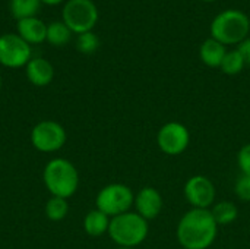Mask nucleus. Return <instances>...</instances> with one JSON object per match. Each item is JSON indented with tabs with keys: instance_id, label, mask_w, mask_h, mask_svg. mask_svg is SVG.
<instances>
[{
	"instance_id": "1",
	"label": "nucleus",
	"mask_w": 250,
	"mask_h": 249,
	"mask_svg": "<svg viewBox=\"0 0 250 249\" xmlns=\"http://www.w3.org/2000/svg\"><path fill=\"white\" fill-rule=\"evenodd\" d=\"M218 225L211 210L192 208L177 225V241L185 249H208L217 239Z\"/></svg>"
},
{
	"instance_id": "2",
	"label": "nucleus",
	"mask_w": 250,
	"mask_h": 249,
	"mask_svg": "<svg viewBox=\"0 0 250 249\" xmlns=\"http://www.w3.org/2000/svg\"><path fill=\"white\" fill-rule=\"evenodd\" d=\"M45 188L53 197L70 198L79 186V173L76 167L66 158H53L47 163L44 173Z\"/></svg>"
},
{
	"instance_id": "3",
	"label": "nucleus",
	"mask_w": 250,
	"mask_h": 249,
	"mask_svg": "<svg viewBox=\"0 0 250 249\" xmlns=\"http://www.w3.org/2000/svg\"><path fill=\"white\" fill-rule=\"evenodd\" d=\"M148 222L138 213H123L110 220L108 235L120 248H135L148 236Z\"/></svg>"
},
{
	"instance_id": "4",
	"label": "nucleus",
	"mask_w": 250,
	"mask_h": 249,
	"mask_svg": "<svg viewBox=\"0 0 250 249\" xmlns=\"http://www.w3.org/2000/svg\"><path fill=\"white\" fill-rule=\"evenodd\" d=\"M250 19L239 9H227L218 13L211 22V37L221 44H240L248 38Z\"/></svg>"
},
{
	"instance_id": "5",
	"label": "nucleus",
	"mask_w": 250,
	"mask_h": 249,
	"mask_svg": "<svg viewBox=\"0 0 250 249\" xmlns=\"http://www.w3.org/2000/svg\"><path fill=\"white\" fill-rule=\"evenodd\" d=\"M95 204L100 211L113 219L130 211L135 204V195L132 189L123 183H110L98 192Z\"/></svg>"
},
{
	"instance_id": "6",
	"label": "nucleus",
	"mask_w": 250,
	"mask_h": 249,
	"mask_svg": "<svg viewBox=\"0 0 250 249\" xmlns=\"http://www.w3.org/2000/svg\"><path fill=\"white\" fill-rule=\"evenodd\" d=\"M63 22L75 34L92 31L98 21V9L92 0H69L62 12Z\"/></svg>"
},
{
	"instance_id": "7",
	"label": "nucleus",
	"mask_w": 250,
	"mask_h": 249,
	"mask_svg": "<svg viewBox=\"0 0 250 249\" xmlns=\"http://www.w3.org/2000/svg\"><path fill=\"white\" fill-rule=\"evenodd\" d=\"M64 128L54 120H42L37 123L31 132V142L41 153L59 151L66 142Z\"/></svg>"
},
{
	"instance_id": "8",
	"label": "nucleus",
	"mask_w": 250,
	"mask_h": 249,
	"mask_svg": "<svg viewBox=\"0 0 250 249\" xmlns=\"http://www.w3.org/2000/svg\"><path fill=\"white\" fill-rule=\"evenodd\" d=\"M31 45L18 34H3L0 37V65L19 69L26 66L31 57Z\"/></svg>"
},
{
	"instance_id": "9",
	"label": "nucleus",
	"mask_w": 250,
	"mask_h": 249,
	"mask_svg": "<svg viewBox=\"0 0 250 249\" xmlns=\"http://www.w3.org/2000/svg\"><path fill=\"white\" fill-rule=\"evenodd\" d=\"M190 142V134L188 128L179 122L166 123L157 135V144L160 150L167 156H179L186 151Z\"/></svg>"
},
{
	"instance_id": "10",
	"label": "nucleus",
	"mask_w": 250,
	"mask_h": 249,
	"mask_svg": "<svg viewBox=\"0 0 250 249\" xmlns=\"http://www.w3.org/2000/svg\"><path fill=\"white\" fill-rule=\"evenodd\" d=\"M215 185L207 176L196 175L188 179L185 183V197L193 208L208 210L215 201Z\"/></svg>"
},
{
	"instance_id": "11",
	"label": "nucleus",
	"mask_w": 250,
	"mask_h": 249,
	"mask_svg": "<svg viewBox=\"0 0 250 249\" xmlns=\"http://www.w3.org/2000/svg\"><path fill=\"white\" fill-rule=\"evenodd\" d=\"M133 205L136 208V213L148 222L160 216L163 210V198H161V194L155 188L145 186L135 195Z\"/></svg>"
},
{
	"instance_id": "12",
	"label": "nucleus",
	"mask_w": 250,
	"mask_h": 249,
	"mask_svg": "<svg viewBox=\"0 0 250 249\" xmlns=\"http://www.w3.org/2000/svg\"><path fill=\"white\" fill-rule=\"evenodd\" d=\"M16 34L25 40L29 45L41 44L47 38V25L37 16L19 19L16 23Z\"/></svg>"
},
{
	"instance_id": "13",
	"label": "nucleus",
	"mask_w": 250,
	"mask_h": 249,
	"mask_svg": "<svg viewBox=\"0 0 250 249\" xmlns=\"http://www.w3.org/2000/svg\"><path fill=\"white\" fill-rule=\"evenodd\" d=\"M28 81L35 87H47L54 78L53 65L42 57H34L25 66Z\"/></svg>"
},
{
	"instance_id": "14",
	"label": "nucleus",
	"mask_w": 250,
	"mask_h": 249,
	"mask_svg": "<svg viewBox=\"0 0 250 249\" xmlns=\"http://www.w3.org/2000/svg\"><path fill=\"white\" fill-rule=\"evenodd\" d=\"M227 50L226 45L221 44L220 41H217L215 38H208L201 44L199 48V57L201 60L209 66V68H220L223 63V59L226 56Z\"/></svg>"
},
{
	"instance_id": "15",
	"label": "nucleus",
	"mask_w": 250,
	"mask_h": 249,
	"mask_svg": "<svg viewBox=\"0 0 250 249\" xmlns=\"http://www.w3.org/2000/svg\"><path fill=\"white\" fill-rule=\"evenodd\" d=\"M110 220L111 219L107 214H104L103 211L95 208V210H91L85 216V219H83V229H85L86 235H89L92 238H100L104 233H108Z\"/></svg>"
},
{
	"instance_id": "16",
	"label": "nucleus",
	"mask_w": 250,
	"mask_h": 249,
	"mask_svg": "<svg viewBox=\"0 0 250 249\" xmlns=\"http://www.w3.org/2000/svg\"><path fill=\"white\" fill-rule=\"evenodd\" d=\"M211 214H212V217H214V220H215V223L218 226H227V225H231L233 222L237 220L239 208H237V205L234 203L220 201L212 207Z\"/></svg>"
},
{
	"instance_id": "17",
	"label": "nucleus",
	"mask_w": 250,
	"mask_h": 249,
	"mask_svg": "<svg viewBox=\"0 0 250 249\" xmlns=\"http://www.w3.org/2000/svg\"><path fill=\"white\" fill-rule=\"evenodd\" d=\"M70 37H72V31L63 21L51 22L47 25V38L45 40L51 45H54V47L66 45L69 43Z\"/></svg>"
},
{
	"instance_id": "18",
	"label": "nucleus",
	"mask_w": 250,
	"mask_h": 249,
	"mask_svg": "<svg viewBox=\"0 0 250 249\" xmlns=\"http://www.w3.org/2000/svg\"><path fill=\"white\" fill-rule=\"evenodd\" d=\"M40 6H41V0H10L9 1V9L18 21L35 16L40 10Z\"/></svg>"
},
{
	"instance_id": "19",
	"label": "nucleus",
	"mask_w": 250,
	"mask_h": 249,
	"mask_svg": "<svg viewBox=\"0 0 250 249\" xmlns=\"http://www.w3.org/2000/svg\"><path fill=\"white\" fill-rule=\"evenodd\" d=\"M69 213V204L67 200L60 197H51L45 204V216L51 222H60L63 220Z\"/></svg>"
},
{
	"instance_id": "20",
	"label": "nucleus",
	"mask_w": 250,
	"mask_h": 249,
	"mask_svg": "<svg viewBox=\"0 0 250 249\" xmlns=\"http://www.w3.org/2000/svg\"><path fill=\"white\" fill-rule=\"evenodd\" d=\"M245 59L243 56L240 54L239 50H231V51H227L224 59H223V63H221V70L226 73V75H237L239 72L243 70L245 68Z\"/></svg>"
},
{
	"instance_id": "21",
	"label": "nucleus",
	"mask_w": 250,
	"mask_h": 249,
	"mask_svg": "<svg viewBox=\"0 0 250 249\" xmlns=\"http://www.w3.org/2000/svg\"><path fill=\"white\" fill-rule=\"evenodd\" d=\"M98 47H100V40L92 31L78 35V40H76L78 51H81L83 54H92V53L97 51Z\"/></svg>"
},
{
	"instance_id": "22",
	"label": "nucleus",
	"mask_w": 250,
	"mask_h": 249,
	"mask_svg": "<svg viewBox=\"0 0 250 249\" xmlns=\"http://www.w3.org/2000/svg\"><path fill=\"white\" fill-rule=\"evenodd\" d=\"M234 194L239 200L245 201V203H250V176H245L242 175L236 185H234Z\"/></svg>"
},
{
	"instance_id": "23",
	"label": "nucleus",
	"mask_w": 250,
	"mask_h": 249,
	"mask_svg": "<svg viewBox=\"0 0 250 249\" xmlns=\"http://www.w3.org/2000/svg\"><path fill=\"white\" fill-rule=\"evenodd\" d=\"M237 163H239L242 175L250 176V144H246L240 148L239 156H237Z\"/></svg>"
},
{
	"instance_id": "24",
	"label": "nucleus",
	"mask_w": 250,
	"mask_h": 249,
	"mask_svg": "<svg viewBox=\"0 0 250 249\" xmlns=\"http://www.w3.org/2000/svg\"><path fill=\"white\" fill-rule=\"evenodd\" d=\"M237 50H239V51H240V54L243 56L245 63L250 66V37L245 38V40L239 44V48H237Z\"/></svg>"
},
{
	"instance_id": "25",
	"label": "nucleus",
	"mask_w": 250,
	"mask_h": 249,
	"mask_svg": "<svg viewBox=\"0 0 250 249\" xmlns=\"http://www.w3.org/2000/svg\"><path fill=\"white\" fill-rule=\"evenodd\" d=\"M63 0H41V3H45V4H48V6H56V4H59V3H62Z\"/></svg>"
},
{
	"instance_id": "26",
	"label": "nucleus",
	"mask_w": 250,
	"mask_h": 249,
	"mask_svg": "<svg viewBox=\"0 0 250 249\" xmlns=\"http://www.w3.org/2000/svg\"><path fill=\"white\" fill-rule=\"evenodd\" d=\"M0 88H1V76H0Z\"/></svg>"
},
{
	"instance_id": "27",
	"label": "nucleus",
	"mask_w": 250,
	"mask_h": 249,
	"mask_svg": "<svg viewBox=\"0 0 250 249\" xmlns=\"http://www.w3.org/2000/svg\"><path fill=\"white\" fill-rule=\"evenodd\" d=\"M117 249H133V248H117Z\"/></svg>"
},
{
	"instance_id": "28",
	"label": "nucleus",
	"mask_w": 250,
	"mask_h": 249,
	"mask_svg": "<svg viewBox=\"0 0 250 249\" xmlns=\"http://www.w3.org/2000/svg\"><path fill=\"white\" fill-rule=\"evenodd\" d=\"M204 1H214V0H204Z\"/></svg>"
}]
</instances>
